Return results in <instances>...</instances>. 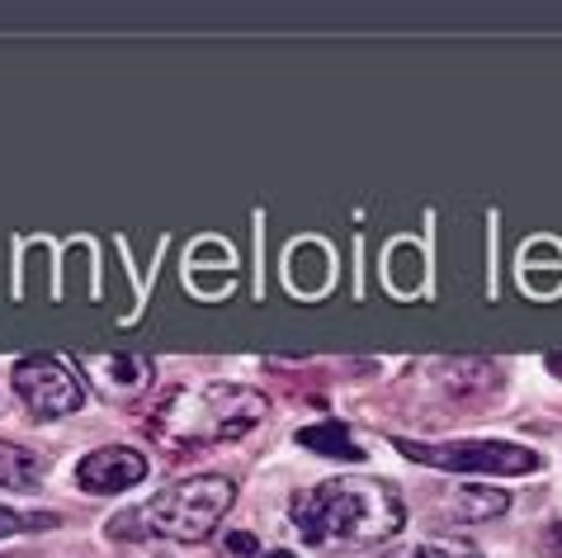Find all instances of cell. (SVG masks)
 <instances>
[{"mask_svg":"<svg viewBox=\"0 0 562 558\" xmlns=\"http://www.w3.org/2000/svg\"><path fill=\"white\" fill-rule=\"evenodd\" d=\"M289 516L299 525L303 545L312 549H331V545L364 549L379 545V539H393L407 525V502L387 478L340 473L303 492Z\"/></svg>","mask_w":562,"mask_h":558,"instance_id":"obj_1","label":"cell"},{"mask_svg":"<svg viewBox=\"0 0 562 558\" xmlns=\"http://www.w3.org/2000/svg\"><path fill=\"white\" fill-rule=\"evenodd\" d=\"M270 402L241 383H204V389H180L161 402V412L147 422V436L166 449H199L241 440L265 422Z\"/></svg>","mask_w":562,"mask_h":558,"instance_id":"obj_2","label":"cell"},{"mask_svg":"<svg viewBox=\"0 0 562 558\" xmlns=\"http://www.w3.org/2000/svg\"><path fill=\"white\" fill-rule=\"evenodd\" d=\"M232 502H237L232 478L194 473L161 488L151 502L114 516L109 521V539H176V545H190V539H204L217 531V521L232 511Z\"/></svg>","mask_w":562,"mask_h":558,"instance_id":"obj_3","label":"cell"},{"mask_svg":"<svg viewBox=\"0 0 562 558\" xmlns=\"http://www.w3.org/2000/svg\"><path fill=\"white\" fill-rule=\"evenodd\" d=\"M397 449L416 464L445 473H535L539 455L525 445H506V440H454V445H416V440H397Z\"/></svg>","mask_w":562,"mask_h":558,"instance_id":"obj_4","label":"cell"},{"mask_svg":"<svg viewBox=\"0 0 562 558\" xmlns=\"http://www.w3.org/2000/svg\"><path fill=\"white\" fill-rule=\"evenodd\" d=\"M14 389H20V398L29 402V412H34L38 422L71 416V412H81V402H86V383L61 360H53V355H29V360L14 365Z\"/></svg>","mask_w":562,"mask_h":558,"instance_id":"obj_5","label":"cell"},{"mask_svg":"<svg viewBox=\"0 0 562 558\" xmlns=\"http://www.w3.org/2000/svg\"><path fill=\"white\" fill-rule=\"evenodd\" d=\"M147 455L133 445H100L90 449V455L76 464V483L86 492H95V498H114V492H128L147 478Z\"/></svg>","mask_w":562,"mask_h":558,"instance_id":"obj_6","label":"cell"},{"mask_svg":"<svg viewBox=\"0 0 562 558\" xmlns=\"http://www.w3.org/2000/svg\"><path fill=\"white\" fill-rule=\"evenodd\" d=\"M76 365L86 369V379L95 383L104 398H137L143 389H151L156 379V365L147 355H128V350H81L76 355Z\"/></svg>","mask_w":562,"mask_h":558,"instance_id":"obj_7","label":"cell"},{"mask_svg":"<svg viewBox=\"0 0 562 558\" xmlns=\"http://www.w3.org/2000/svg\"><path fill=\"white\" fill-rule=\"evenodd\" d=\"M38 483H43V459L34 455V449L0 440V488L5 492H34Z\"/></svg>","mask_w":562,"mask_h":558,"instance_id":"obj_8","label":"cell"},{"mask_svg":"<svg viewBox=\"0 0 562 558\" xmlns=\"http://www.w3.org/2000/svg\"><path fill=\"white\" fill-rule=\"evenodd\" d=\"M449 511H454V521H492V516H506L510 498L502 488H459L449 498Z\"/></svg>","mask_w":562,"mask_h":558,"instance_id":"obj_9","label":"cell"},{"mask_svg":"<svg viewBox=\"0 0 562 558\" xmlns=\"http://www.w3.org/2000/svg\"><path fill=\"white\" fill-rule=\"evenodd\" d=\"M299 445L322 449V455H336V459H364V455H359V445L350 440V426H340V422L303 426V431H299Z\"/></svg>","mask_w":562,"mask_h":558,"instance_id":"obj_10","label":"cell"},{"mask_svg":"<svg viewBox=\"0 0 562 558\" xmlns=\"http://www.w3.org/2000/svg\"><path fill=\"white\" fill-rule=\"evenodd\" d=\"M57 516H43V511H10L0 506V545L5 539H20V535H34V531H53Z\"/></svg>","mask_w":562,"mask_h":558,"instance_id":"obj_11","label":"cell"},{"mask_svg":"<svg viewBox=\"0 0 562 558\" xmlns=\"http://www.w3.org/2000/svg\"><path fill=\"white\" fill-rule=\"evenodd\" d=\"M387 558H482L473 545H459V539H420V545H402Z\"/></svg>","mask_w":562,"mask_h":558,"instance_id":"obj_12","label":"cell"},{"mask_svg":"<svg viewBox=\"0 0 562 558\" xmlns=\"http://www.w3.org/2000/svg\"><path fill=\"white\" fill-rule=\"evenodd\" d=\"M223 549H227L232 558H284V554H260L256 535H246V531H232V535H223Z\"/></svg>","mask_w":562,"mask_h":558,"instance_id":"obj_13","label":"cell"},{"mask_svg":"<svg viewBox=\"0 0 562 558\" xmlns=\"http://www.w3.org/2000/svg\"><path fill=\"white\" fill-rule=\"evenodd\" d=\"M549 549L562 558V521H558V525H549Z\"/></svg>","mask_w":562,"mask_h":558,"instance_id":"obj_14","label":"cell"},{"mask_svg":"<svg viewBox=\"0 0 562 558\" xmlns=\"http://www.w3.org/2000/svg\"><path fill=\"white\" fill-rule=\"evenodd\" d=\"M133 558H161V554H147V549H143V554H133Z\"/></svg>","mask_w":562,"mask_h":558,"instance_id":"obj_15","label":"cell"}]
</instances>
